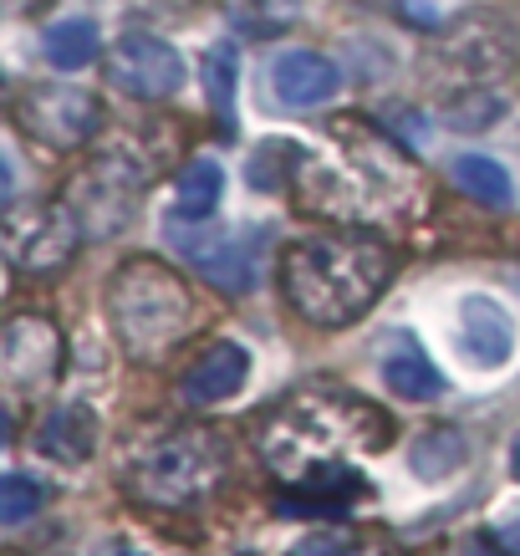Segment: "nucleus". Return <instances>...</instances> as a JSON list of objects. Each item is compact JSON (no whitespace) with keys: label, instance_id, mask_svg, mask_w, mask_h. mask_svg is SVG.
<instances>
[{"label":"nucleus","instance_id":"1","mask_svg":"<svg viewBox=\"0 0 520 556\" xmlns=\"http://www.w3.org/2000/svg\"><path fill=\"white\" fill-rule=\"evenodd\" d=\"M393 444V424L378 404L342 388H312L270 414L261 429V455L276 475L302 485L321 470H337L347 455H378Z\"/></svg>","mask_w":520,"mask_h":556},{"label":"nucleus","instance_id":"2","mask_svg":"<svg viewBox=\"0 0 520 556\" xmlns=\"http://www.w3.org/2000/svg\"><path fill=\"white\" fill-rule=\"evenodd\" d=\"M393 281V251L372 236H312L281 261L286 302L302 321L337 332L353 327Z\"/></svg>","mask_w":520,"mask_h":556},{"label":"nucleus","instance_id":"3","mask_svg":"<svg viewBox=\"0 0 520 556\" xmlns=\"http://www.w3.org/2000/svg\"><path fill=\"white\" fill-rule=\"evenodd\" d=\"M107 317H113V332L128 348V357L158 363L194 332L200 312H194V296L174 270L138 255L107 281Z\"/></svg>","mask_w":520,"mask_h":556},{"label":"nucleus","instance_id":"4","mask_svg":"<svg viewBox=\"0 0 520 556\" xmlns=\"http://www.w3.org/2000/svg\"><path fill=\"white\" fill-rule=\"evenodd\" d=\"M225 480V450L210 434H185L158 444L143 465H138L134 485L153 506H189Z\"/></svg>","mask_w":520,"mask_h":556},{"label":"nucleus","instance_id":"5","mask_svg":"<svg viewBox=\"0 0 520 556\" xmlns=\"http://www.w3.org/2000/svg\"><path fill=\"white\" fill-rule=\"evenodd\" d=\"M174 240L179 251L200 266L204 281H215L219 291H251L255 276H261V261H266V245H270V230H245V236H225V240H210V230L200 225V236H185L174 225Z\"/></svg>","mask_w":520,"mask_h":556},{"label":"nucleus","instance_id":"6","mask_svg":"<svg viewBox=\"0 0 520 556\" xmlns=\"http://www.w3.org/2000/svg\"><path fill=\"white\" fill-rule=\"evenodd\" d=\"M107 77L113 87L134 92V98H174L185 87V56L158 41V36H123L113 47V62H107Z\"/></svg>","mask_w":520,"mask_h":556},{"label":"nucleus","instance_id":"7","mask_svg":"<svg viewBox=\"0 0 520 556\" xmlns=\"http://www.w3.org/2000/svg\"><path fill=\"white\" fill-rule=\"evenodd\" d=\"M21 123L47 149H77L98 128V102L77 87H31L21 102Z\"/></svg>","mask_w":520,"mask_h":556},{"label":"nucleus","instance_id":"8","mask_svg":"<svg viewBox=\"0 0 520 556\" xmlns=\"http://www.w3.org/2000/svg\"><path fill=\"white\" fill-rule=\"evenodd\" d=\"M62 368V338L47 317H16L0 327V378L11 388H47Z\"/></svg>","mask_w":520,"mask_h":556},{"label":"nucleus","instance_id":"9","mask_svg":"<svg viewBox=\"0 0 520 556\" xmlns=\"http://www.w3.org/2000/svg\"><path fill=\"white\" fill-rule=\"evenodd\" d=\"M83 219L72 204H31L26 215L16 219V230H11V245H16V266L36 270V276H47V270H62L77 251V230Z\"/></svg>","mask_w":520,"mask_h":556},{"label":"nucleus","instance_id":"10","mask_svg":"<svg viewBox=\"0 0 520 556\" xmlns=\"http://www.w3.org/2000/svg\"><path fill=\"white\" fill-rule=\"evenodd\" d=\"M454 342H459V357L470 368H505L516 357V317L505 312L495 296H465L459 302V317H454Z\"/></svg>","mask_w":520,"mask_h":556},{"label":"nucleus","instance_id":"11","mask_svg":"<svg viewBox=\"0 0 520 556\" xmlns=\"http://www.w3.org/2000/svg\"><path fill=\"white\" fill-rule=\"evenodd\" d=\"M337 87H342V72L337 62H327L321 51H281L270 62V92L286 108H317V102H332Z\"/></svg>","mask_w":520,"mask_h":556},{"label":"nucleus","instance_id":"12","mask_svg":"<svg viewBox=\"0 0 520 556\" xmlns=\"http://www.w3.org/2000/svg\"><path fill=\"white\" fill-rule=\"evenodd\" d=\"M245 378H251V348L215 342L210 353H200V363H189V372L179 378V393L189 404H225L245 388Z\"/></svg>","mask_w":520,"mask_h":556},{"label":"nucleus","instance_id":"13","mask_svg":"<svg viewBox=\"0 0 520 556\" xmlns=\"http://www.w3.org/2000/svg\"><path fill=\"white\" fill-rule=\"evenodd\" d=\"M36 450L56 465H83L98 450V414L87 404H67V408H51L41 429H36Z\"/></svg>","mask_w":520,"mask_h":556},{"label":"nucleus","instance_id":"14","mask_svg":"<svg viewBox=\"0 0 520 556\" xmlns=\"http://www.w3.org/2000/svg\"><path fill=\"white\" fill-rule=\"evenodd\" d=\"M383 383L398 393L403 404H434L439 393H444V378H439V368L423 357V348L414 338H403L383 357Z\"/></svg>","mask_w":520,"mask_h":556},{"label":"nucleus","instance_id":"15","mask_svg":"<svg viewBox=\"0 0 520 556\" xmlns=\"http://www.w3.org/2000/svg\"><path fill=\"white\" fill-rule=\"evenodd\" d=\"M470 459V439L449 429V424H434V429H423L414 439V450H408V470L419 475L423 485H439V480H449L459 465Z\"/></svg>","mask_w":520,"mask_h":556},{"label":"nucleus","instance_id":"16","mask_svg":"<svg viewBox=\"0 0 520 556\" xmlns=\"http://www.w3.org/2000/svg\"><path fill=\"white\" fill-rule=\"evenodd\" d=\"M219 194H225V169H219V159L200 153V159H189L179 179H174V215L185 219H210L219 210Z\"/></svg>","mask_w":520,"mask_h":556},{"label":"nucleus","instance_id":"17","mask_svg":"<svg viewBox=\"0 0 520 556\" xmlns=\"http://www.w3.org/2000/svg\"><path fill=\"white\" fill-rule=\"evenodd\" d=\"M41 47H47V62L56 72H83V67L98 62L102 36H98V26H92L87 16H67V21H56V26H47Z\"/></svg>","mask_w":520,"mask_h":556},{"label":"nucleus","instance_id":"18","mask_svg":"<svg viewBox=\"0 0 520 556\" xmlns=\"http://www.w3.org/2000/svg\"><path fill=\"white\" fill-rule=\"evenodd\" d=\"M449 179L470 200L480 204H495V210H505V204L516 200V185H510V174H505V164H495V159H485V153H459L449 164Z\"/></svg>","mask_w":520,"mask_h":556},{"label":"nucleus","instance_id":"19","mask_svg":"<svg viewBox=\"0 0 520 556\" xmlns=\"http://www.w3.org/2000/svg\"><path fill=\"white\" fill-rule=\"evenodd\" d=\"M296 164H302V143H296V138H266V143L251 153L245 179H251V189H261V194H276V189H286V179H291Z\"/></svg>","mask_w":520,"mask_h":556},{"label":"nucleus","instance_id":"20","mask_svg":"<svg viewBox=\"0 0 520 556\" xmlns=\"http://www.w3.org/2000/svg\"><path fill=\"white\" fill-rule=\"evenodd\" d=\"M505 118V98L500 92H465V98L444 102V123L459 134H485L490 123Z\"/></svg>","mask_w":520,"mask_h":556},{"label":"nucleus","instance_id":"21","mask_svg":"<svg viewBox=\"0 0 520 556\" xmlns=\"http://www.w3.org/2000/svg\"><path fill=\"white\" fill-rule=\"evenodd\" d=\"M41 485L26 480V475H0V526H21L31 521L36 510H41Z\"/></svg>","mask_w":520,"mask_h":556},{"label":"nucleus","instance_id":"22","mask_svg":"<svg viewBox=\"0 0 520 556\" xmlns=\"http://www.w3.org/2000/svg\"><path fill=\"white\" fill-rule=\"evenodd\" d=\"M210 83H215V102H230V47L210 51Z\"/></svg>","mask_w":520,"mask_h":556},{"label":"nucleus","instance_id":"23","mask_svg":"<svg viewBox=\"0 0 520 556\" xmlns=\"http://www.w3.org/2000/svg\"><path fill=\"white\" fill-rule=\"evenodd\" d=\"M291 556H347V541L342 536H306L291 546Z\"/></svg>","mask_w":520,"mask_h":556},{"label":"nucleus","instance_id":"24","mask_svg":"<svg viewBox=\"0 0 520 556\" xmlns=\"http://www.w3.org/2000/svg\"><path fill=\"white\" fill-rule=\"evenodd\" d=\"M505 546V556H520V521H510V526H500V536H495Z\"/></svg>","mask_w":520,"mask_h":556},{"label":"nucleus","instance_id":"25","mask_svg":"<svg viewBox=\"0 0 520 556\" xmlns=\"http://www.w3.org/2000/svg\"><path fill=\"white\" fill-rule=\"evenodd\" d=\"M11 194H16V174H11V164L0 159V204L11 200Z\"/></svg>","mask_w":520,"mask_h":556},{"label":"nucleus","instance_id":"26","mask_svg":"<svg viewBox=\"0 0 520 556\" xmlns=\"http://www.w3.org/2000/svg\"><path fill=\"white\" fill-rule=\"evenodd\" d=\"M92 556H143L138 546H128V541H107V546H98Z\"/></svg>","mask_w":520,"mask_h":556},{"label":"nucleus","instance_id":"27","mask_svg":"<svg viewBox=\"0 0 520 556\" xmlns=\"http://www.w3.org/2000/svg\"><path fill=\"white\" fill-rule=\"evenodd\" d=\"M5 444H11V414L0 408V450H5Z\"/></svg>","mask_w":520,"mask_h":556},{"label":"nucleus","instance_id":"28","mask_svg":"<svg viewBox=\"0 0 520 556\" xmlns=\"http://www.w3.org/2000/svg\"><path fill=\"white\" fill-rule=\"evenodd\" d=\"M510 475L520 480V434H516V444H510Z\"/></svg>","mask_w":520,"mask_h":556},{"label":"nucleus","instance_id":"29","mask_svg":"<svg viewBox=\"0 0 520 556\" xmlns=\"http://www.w3.org/2000/svg\"><path fill=\"white\" fill-rule=\"evenodd\" d=\"M0 291H5V270H0Z\"/></svg>","mask_w":520,"mask_h":556}]
</instances>
